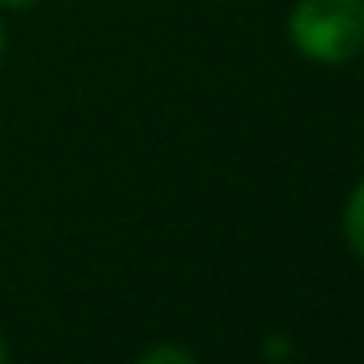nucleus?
<instances>
[{"label": "nucleus", "instance_id": "obj_1", "mask_svg": "<svg viewBox=\"0 0 364 364\" xmlns=\"http://www.w3.org/2000/svg\"><path fill=\"white\" fill-rule=\"evenodd\" d=\"M290 36L309 59L345 63L364 48V0H301Z\"/></svg>", "mask_w": 364, "mask_h": 364}, {"label": "nucleus", "instance_id": "obj_2", "mask_svg": "<svg viewBox=\"0 0 364 364\" xmlns=\"http://www.w3.org/2000/svg\"><path fill=\"white\" fill-rule=\"evenodd\" d=\"M345 235L353 243V251L364 259V184L348 196V208H345Z\"/></svg>", "mask_w": 364, "mask_h": 364}, {"label": "nucleus", "instance_id": "obj_3", "mask_svg": "<svg viewBox=\"0 0 364 364\" xmlns=\"http://www.w3.org/2000/svg\"><path fill=\"white\" fill-rule=\"evenodd\" d=\"M141 364H196V360H192L181 345H157L141 356Z\"/></svg>", "mask_w": 364, "mask_h": 364}, {"label": "nucleus", "instance_id": "obj_4", "mask_svg": "<svg viewBox=\"0 0 364 364\" xmlns=\"http://www.w3.org/2000/svg\"><path fill=\"white\" fill-rule=\"evenodd\" d=\"M4 4H32V0H4Z\"/></svg>", "mask_w": 364, "mask_h": 364}, {"label": "nucleus", "instance_id": "obj_5", "mask_svg": "<svg viewBox=\"0 0 364 364\" xmlns=\"http://www.w3.org/2000/svg\"><path fill=\"white\" fill-rule=\"evenodd\" d=\"M0 364H4V345H0Z\"/></svg>", "mask_w": 364, "mask_h": 364}, {"label": "nucleus", "instance_id": "obj_6", "mask_svg": "<svg viewBox=\"0 0 364 364\" xmlns=\"http://www.w3.org/2000/svg\"><path fill=\"white\" fill-rule=\"evenodd\" d=\"M0 48H4V36H0Z\"/></svg>", "mask_w": 364, "mask_h": 364}]
</instances>
